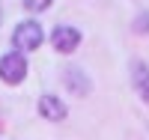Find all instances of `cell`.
I'll use <instances>...</instances> for the list:
<instances>
[{"label":"cell","mask_w":149,"mask_h":140,"mask_svg":"<svg viewBox=\"0 0 149 140\" xmlns=\"http://www.w3.org/2000/svg\"><path fill=\"white\" fill-rule=\"evenodd\" d=\"M45 42V30H42V24L39 21H33V18H27V21H21L18 27H15V33H12V45H15V51L21 54H27V51H36Z\"/></svg>","instance_id":"6da1fadb"},{"label":"cell","mask_w":149,"mask_h":140,"mask_svg":"<svg viewBox=\"0 0 149 140\" xmlns=\"http://www.w3.org/2000/svg\"><path fill=\"white\" fill-rule=\"evenodd\" d=\"M27 78V57L18 54V51H9V54L0 57V81L9 86H18Z\"/></svg>","instance_id":"7a4b0ae2"},{"label":"cell","mask_w":149,"mask_h":140,"mask_svg":"<svg viewBox=\"0 0 149 140\" xmlns=\"http://www.w3.org/2000/svg\"><path fill=\"white\" fill-rule=\"evenodd\" d=\"M51 45L60 54H72V51H78V45H81V30L72 27V24H60V27L51 30Z\"/></svg>","instance_id":"3957f363"},{"label":"cell","mask_w":149,"mask_h":140,"mask_svg":"<svg viewBox=\"0 0 149 140\" xmlns=\"http://www.w3.org/2000/svg\"><path fill=\"white\" fill-rule=\"evenodd\" d=\"M131 86H134V93L140 95L143 104H149V66L140 60H131Z\"/></svg>","instance_id":"277c9868"},{"label":"cell","mask_w":149,"mask_h":140,"mask_svg":"<svg viewBox=\"0 0 149 140\" xmlns=\"http://www.w3.org/2000/svg\"><path fill=\"white\" fill-rule=\"evenodd\" d=\"M39 113H42L45 119H51V122H63V119L69 116V107H66L57 95H42V98H39Z\"/></svg>","instance_id":"5b68a950"},{"label":"cell","mask_w":149,"mask_h":140,"mask_svg":"<svg viewBox=\"0 0 149 140\" xmlns=\"http://www.w3.org/2000/svg\"><path fill=\"white\" fill-rule=\"evenodd\" d=\"M63 84H66V86H74V93H78V95H86V93H90V78H86L78 66H66V69H63Z\"/></svg>","instance_id":"8992f818"},{"label":"cell","mask_w":149,"mask_h":140,"mask_svg":"<svg viewBox=\"0 0 149 140\" xmlns=\"http://www.w3.org/2000/svg\"><path fill=\"white\" fill-rule=\"evenodd\" d=\"M21 3H24V9H27V12H45L54 0H21Z\"/></svg>","instance_id":"52a82bcc"},{"label":"cell","mask_w":149,"mask_h":140,"mask_svg":"<svg viewBox=\"0 0 149 140\" xmlns=\"http://www.w3.org/2000/svg\"><path fill=\"white\" fill-rule=\"evenodd\" d=\"M134 33H149V12L137 15V21H134Z\"/></svg>","instance_id":"ba28073f"}]
</instances>
